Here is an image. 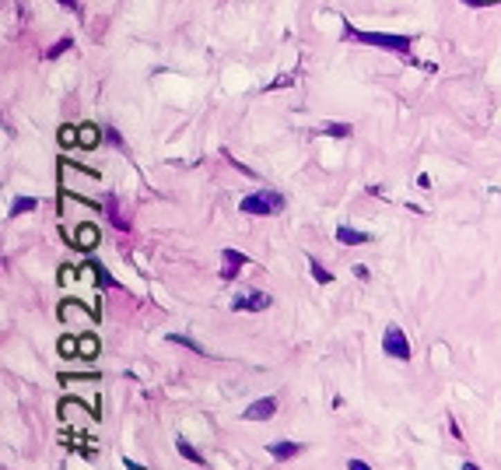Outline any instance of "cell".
Returning a JSON list of instances; mask_svg holds the SVG:
<instances>
[{"instance_id":"6da1fadb","label":"cell","mask_w":501,"mask_h":470,"mask_svg":"<svg viewBox=\"0 0 501 470\" xmlns=\"http://www.w3.org/2000/svg\"><path fill=\"white\" fill-rule=\"evenodd\" d=\"M344 39H358V42H365V46H379V49H389V53H400V57H410V46H414L410 35L361 32V28H354V25H344Z\"/></svg>"},{"instance_id":"7a4b0ae2","label":"cell","mask_w":501,"mask_h":470,"mask_svg":"<svg viewBox=\"0 0 501 470\" xmlns=\"http://www.w3.org/2000/svg\"><path fill=\"white\" fill-rule=\"evenodd\" d=\"M239 211L242 215H281L284 211V193H277V190H256L249 197L239 200Z\"/></svg>"},{"instance_id":"3957f363","label":"cell","mask_w":501,"mask_h":470,"mask_svg":"<svg viewBox=\"0 0 501 470\" xmlns=\"http://www.w3.org/2000/svg\"><path fill=\"white\" fill-rule=\"evenodd\" d=\"M382 351L389 354V358H397V361H410V341H407V334L393 323V327H385V334H382Z\"/></svg>"},{"instance_id":"277c9868","label":"cell","mask_w":501,"mask_h":470,"mask_svg":"<svg viewBox=\"0 0 501 470\" xmlns=\"http://www.w3.org/2000/svg\"><path fill=\"white\" fill-rule=\"evenodd\" d=\"M270 295L266 291H246V295H235L232 298V309L235 312H266L270 309Z\"/></svg>"},{"instance_id":"5b68a950","label":"cell","mask_w":501,"mask_h":470,"mask_svg":"<svg viewBox=\"0 0 501 470\" xmlns=\"http://www.w3.org/2000/svg\"><path fill=\"white\" fill-rule=\"evenodd\" d=\"M242 267H246V253H239L232 246L221 249V281H235Z\"/></svg>"},{"instance_id":"8992f818","label":"cell","mask_w":501,"mask_h":470,"mask_svg":"<svg viewBox=\"0 0 501 470\" xmlns=\"http://www.w3.org/2000/svg\"><path fill=\"white\" fill-rule=\"evenodd\" d=\"M273 414H277V400H273V397H263V400L249 404L242 417H246V422H270Z\"/></svg>"},{"instance_id":"52a82bcc","label":"cell","mask_w":501,"mask_h":470,"mask_svg":"<svg viewBox=\"0 0 501 470\" xmlns=\"http://www.w3.org/2000/svg\"><path fill=\"white\" fill-rule=\"evenodd\" d=\"M266 453L277 460V463H284V460H295L302 453V442H291V439H277V442H266Z\"/></svg>"},{"instance_id":"ba28073f","label":"cell","mask_w":501,"mask_h":470,"mask_svg":"<svg viewBox=\"0 0 501 470\" xmlns=\"http://www.w3.org/2000/svg\"><path fill=\"white\" fill-rule=\"evenodd\" d=\"M337 242H344V246H365V242H372V235H368V232H358V228H351V225H340V228H337Z\"/></svg>"},{"instance_id":"9c48e42d","label":"cell","mask_w":501,"mask_h":470,"mask_svg":"<svg viewBox=\"0 0 501 470\" xmlns=\"http://www.w3.org/2000/svg\"><path fill=\"white\" fill-rule=\"evenodd\" d=\"M35 207H39V200H35V197H15V200H11V207H8V218H21V215L35 211Z\"/></svg>"},{"instance_id":"30bf717a","label":"cell","mask_w":501,"mask_h":470,"mask_svg":"<svg viewBox=\"0 0 501 470\" xmlns=\"http://www.w3.org/2000/svg\"><path fill=\"white\" fill-rule=\"evenodd\" d=\"M176 453H179L183 460H190V463H197V467H203V456H200V449H197V446H193L190 439H183V435L176 439Z\"/></svg>"},{"instance_id":"8fae6325","label":"cell","mask_w":501,"mask_h":470,"mask_svg":"<svg viewBox=\"0 0 501 470\" xmlns=\"http://www.w3.org/2000/svg\"><path fill=\"white\" fill-rule=\"evenodd\" d=\"M105 211H109V218H113V225H116L120 232H130V222L120 215V204H116V197H105Z\"/></svg>"},{"instance_id":"7c38bea8","label":"cell","mask_w":501,"mask_h":470,"mask_svg":"<svg viewBox=\"0 0 501 470\" xmlns=\"http://www.w3.org/2000/svg\"><path fill=\"white\" fill-rule=\"evenodd\" d=\"M169 344H183V347H190L193 354L207 358V347H203V344H197V341H193V337H186V334H169Z\"/></svg>"},{"instance_id":"4fadbf2b","label":"cell","mask_w":501,"mask_h":470,"mask_svg":"<svg viewBox=\"0 0 501 470\" xmlns=\"http://www.w3.org/2000/svg\"><path fill=\"white\" fill-rule=\"evenodd\" d=\"M319 134H329V137L344 141V137H351V123H322V127H319Z\"/></svg>"},{"instance_id":"5bb4252c","label":"cell","mask_w":501,"mask_h":470,"mask_svg":"<svg viewBox=\"0 0 501 470\" xmlns=\"http://www.w3.org/2000/svg\"><path fill=\"white\" fill-rule=\"evenodd\" d=\"M309 271H312V278H316L319 284H333V274H329V271H326V267L319 264L316 256H309Z\"/></svg>"},{"instance_id":"9a60e30c","label":"cell","mask_w":501,"mask_h":470,"mask_svg":"<svg viewBox=\"0 0 501 470\" xmlns=\"http://www.w3.org/2000/svg\"><path fill=\"white\" fill-rule=\"evenodd\" d=\"M67 49H74V39H60V42H53V46L46 49V60H57V57H64Z\"/></svg>"},{"instance_id":"2e32d148","label":"cell","mask_w":501,"mask_h":470,"mask_svg":"<svg viewBox=\"0 0 501 470\" xmlns=\"http://www.w3.org/2000/svg\"><path fill=\"white\" fill-rule=\"evenodd\" d=\"M102 141V134L95 130V127H81V137H78V144H84V147H95Z\"/></svg>"},{"instance_id":"e0dca14e","label":"cell","mask_w":501,"mask_h":470,"mask_svg":"<svg viewBox=\"0 0 501 470\" xmlns=\"http://www.w3.org/2000/svg\"><path fill=\"white\" fill-rule=\"evenodd\" d=\"M295 78H298V71H288V74H281L277 81H270L266 84V91H277V88H288V84H295Z\"/></svg>"},{"instance_id":"ac0fdd59","label":"cell","mask_w":501,"mask_h":470,"mask_svg":"<svg viewBox=\"0 0 501 470\" xmlns=\"http://www.w3.org/2000/svg\"><path fill=\"white\" fill-rule=\"evenodd\" d=\"M91 271H95V278H98V284H102V288H120V281L109 278V271H105V267H98V264H95Z\"/></svg>"},{"instance_id":"d6986e66","label":"cell","mask_w":501,"mask_h":470,"mask_svg":"<svg viewBox=\"0 0 501 470\" xmlns=\"http://www.w3.org/2000/svg\"><path fill=\"white\" fill-rule=\"evenodd\" d=\"M78 239H81V249H91V242H95V228H81Z\"/></svg>"},{"instance_id":"ffe728a7","label":"cell","mask_w":501,"mask_h":470,"mask_svg":"<svg viewBox=\"0 0 501 470\" xmlns=\"http://www.w3.org/2000/svg\"><path fill=\"white\" fill-rule=\"evenodd\" d=\"M225 159H228V162H232V165H235L239 172H246V176H256V172H253V169H249L246 162H239V159H235V154H232V151H225Z\"/></svg>"},{"instance_id":"44dd1931","label":"cell","mask_w":501,"mask_h":470,"mask_svg":"<svg viewBox=\"0 0 501 470\" xmlns=\"http://www.w3.org/2000/svg\"><path fill=\"white\" fill-rule=\"evenodd\" d=\"M78 134H81V130H74V127H64V130H60V141H64V144H74V141H78Z\"/></svg>"},{"instance_id":"7402d4cb","label":"cell","mask_w":501,"mask_h":470,"mask_svg":"<svg viewBox=\"0 0 501 470\" xmlns=\"http://www.w3.org/2000/svg\"><path fill=\"white\" fill-rule=\"evenodd\" d=\"M95 347H98V344H95L91 337H84V341H81V354H95Z\"/></svg>"},{"instance_id":"603a6c76","label":"cell","mask_w":501,"mask_h":470,"mask_svg":"<svg viewBox=\"0 0 501 470\" xmlns=\"http://www.w3.org/2000/svg\"><path fill=\"white\" fill-rule=\"evenodd\" d=\"M105 137H109V141H113L116 147H127V144H123V137H120V134H116L113 127H109V130H105Z\"/></svg>"},{"instance_id":"cb8c5ba5","label":"cell","mask_w":501,"mask_h":470,"mask_svg":"<svg viewBox=\"0 0 501 470\" xmlns=\"http://www.w3.org/2000/svg\"><path fill=\"white\" fill-rule=\"evenodd\" d=\"M459 4H466V8L480 11V8H487V4H491V0H459Z\"/></svg>"},{"instance_id":"d4e9b609","label":"cell","mask_w":501,"mask_h":470,"mask_svg":"<svg viewBox=\"0 0 501 470\" xmlns=\"http://www.w3.org/2000/svg\"><path fill=\"white\" fill-rule=\"evenodd\" d=\"M354 278H358V281H368L372 274H368V267H365V264H358V267H354Z\"/></svg>"},{"instance_id":"484cf974","label":"cell","mask_w":501,"mask_h":470,"mask_svg":"<svg viewBox=\"0 0 501 470\" xmlns=\"http://www.w3.org/2000/svg\"><path fill=\"white\" fill-rule=\"evenodd\" d=\"M347 470H372L365 460H347Z\"/></svg>"},{"instance_id":"4316f807","label":"cell","mask_w":501,"mask_h":470,"mask_svg":"<svg viewBox=\"0 0 501 470\" xmlns=\"http://www.w3.org/2000/svg\"><path fill=\"white\" fill-rule=\"evenodd\" d=\"M123 467H127V470H144L140 463H134V460H127V456H123Z\"/></svg>"},{"instance_id":"83f0119b","label":"cell","mask_w":501,"mask_h":470,"mask_svg":"<svg viewBox=\"0 0 501 470\" xmlns=\"http://www.w3.org/2000/svg\"><path fill=\"white\" fill-rule=\"evenodd\" d=\"M60 4H64V8H71V11H74V8H78V0H60Z\"/></svg>"},{"instance_id":"f1b7e54d","label":"cell","mask_w":501,"mask_h":470,"mask_svg":"<svg viewBox=\"0 0 501 470\" xmlns=\"http://www.w3.org/2000/svg\"><path fill=\"white\" fill-rule=\"evenodd\" d=\"M463 470H480V467H477V463H470V460H466V463H463Z\"/></svg>"}]
</instances>
